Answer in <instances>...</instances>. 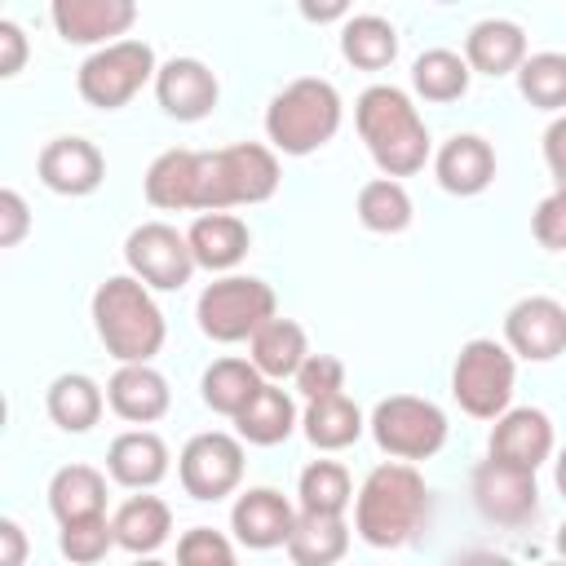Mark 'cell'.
<instances>
[{
  "label": "cell",
  "instance_id": "obj_31",
  "mask_svg": "<svg viewBox=\"0 0 566 566\" xmlns=\"http://www.w3.org/2000/svg\"><path fill=\"white\" fill-rule=\"evenodd\" d=\"M261 385H265V376L252 367V358H217V363L203 371V380H199L203 402H208L217 416H230V420L256 398Z\"/></svg>",
  "mask_w": 566,
  "mask_h": 566
},
{
  "label": "cell",
  "instance_id": "obj_6",
  "mask_svg": "<svg viewBox=\"0 0 566 566\" xmlns=\"http://www.w3.org/2000/svg\"><path fill=\"white\" fill-rule=\"evenodd\" d=\"M195 318H199V332L217 345H234V340H252L274 314V287L265 279H252V274H226V279H212L203 292H199V305H195Z\"/></svg>",
  "mask_w": 566,
  "mask_h": 566
},
{
  "label": "cell",
  "instance_id": "obj_2",
  "mask_svg": "<svg viewBox=\"0 0 566 566\" xmlns=\"http://www.w3.org/2000/svg\"><path fill=\"white\" fill-rule=\"evenodd\" d=\"M354 119H358V133L367 142V155L376 159V168L385 177L398 181V177H411L424 168L429 128L402 88H394V84L363 88L354 102Z\"/></svg>",
  "mask_w": 566,
  "mask_h": 566
},
{
  "label": "cell",
  "instance_id": "obj_51",
  "mask_svg": "<svg viewBox=\"0 0 566 566\" xmlns=\"http://www.w3.org/2000/svg\"><path fill=\"white\" fill-rule=\"evenodd\" d=\"M544 566H566V562H544Z\"/></svg>",
  "mask_w": 566,
  "mask_h": 566
},
{
  "label": "cell",
  "instance_id": "obj_41",
  "mask_svg": "<svg viewBox=\"0 0 566 566\" xmlns=\"http://www.w3.org/2000/svg\"><path fill=\"white\" fill-rule=\"evenodd\" d=\"M531 230L548 252H566V190H553L548 199H539Z\"/></svg>",
  "mask_w": 566,
  "mask_h": 566
},
{
  "label": "cell",
  "instance_id": "obj_8",
  "mask_svg": "<svg viewBox=\"0 0 566 566\" xmlns=\"http://www.w3.org/2000/svg\"><path fill=\"white\" fill-rule=\"evenodd\" d=\"M155 75H159V66H155V49L146 40H115V44H102L97 53L84 57V66L75 75V88L88 106L119 111Z\"/></svg>",
  "mask_w": 566,
  "mask_h": 566
},
{
  "label": "cell",
  "instance_id": "obj_9",
  "mask_svg": "<svg viewBox=\"0 0 566 566\" xmlns=\"http://www.w3.org/2000/svg\"><path fill=\"white\" fill-rule=\"evenodd\" d=\"M371 438L385 455L394 460H429L447 442V416L438 402L416 398V394H394L380 398L371 411Z\"/></svg>",
  "mask_w": 566,
  "mask_h": 566
},
{
  "label": "cell",
  "instance_id": "obj_16",
  "mask_svg": "<svg viewBox=\"0 0 566 566\" xmlns=\"http://www.w3.org/2000/svg\"><path fill=\"white\" fill-rule=\"evenodd\" d=\"M292 526H296V509H292L274 486H252V491H243V495L234 500V509H230V531H234V539H239L243 548H256V553L283 548L287 535H292Z\"/></svg>",
  "mask_w": 566,
  "mask_h": 566
},
{
  "label": "cell",
  "instance_id": "obj_12",
  "mask_svg": "<svg viewBox=\"0 0 566 566\" xmlns=\"http://www.w3.org/2000/svg\"><path fill=\"white\" fill-rule=\"evenodd\" d=\"M473 504H478V513H482L486 522L522 526V522L535 517V509H539L535 473L486 455V460L473 469Z\"/></svg>",
  "mask_w": 566,
  "mask_h": 566
},
{
  "label": "cell",
  "instance_id": "obj_7",
  "mask_svg": "<svg viewBox=\"0 0 566 566\" xmlns=\"http://www.w3.org/2000/svg\"><path fill=\"white\" fill-rule=\"evenodd\" d=\"M513 380H517V367H513V354L509 345L491 340V336H473L469 345H460L455 354V367H451V398L478 416V420H500L509 411V398H513Z\"/></svg>",
  "mask_w": 566,
  "mask_h": 566
},
{
  "label": "cell",
  "instance_id": "obj_11",
  "mask_svg": "<svg viewBox=\"0 0 566 566\" xmlns=\"http://www.w3.org/2000/svg\"><path fill=\"white\" fill-rule=\"evenodd\" d=\"M177 478H181L186 495H195V500L230 495L243 482V442L221 429L195 433L177 455Z\"/></svg>",
  "mask_w": 566,
  "mask_h": 566
},
{
  "label": "cell",
  "instance_id": "obj_48",
  "mask_svg": "<svg viewBox=\"0 0 566 566\" xmlns=\"http://www.w3.org/2000/svg\"><path fill=\"white\" fill-rule=\"evenodd\" d=\"M553 482H557V491H562V500H566V447L557 451V469H553Z\"/></svg>",
  "mask_w": 566,
  "mask_h": 566
},
{
  "label": "cell",
  "instance_id": "obj_10",
  "mask_svg": "<svg viewBox=\"0 0 566 566\" xmlns=\"http://www.w3.org/2000/svg\"><path fill=\"white\" fill-rule=\"evenodd\" d=\"M124 261L133 270V279H142L155 292H177L181 283H190L195 274V256L186 234H177V226L168 221H142L137 230H128L124 239Z\"/></svg>",
  "mask_w": 566,
  "mask_h": 566
},
{
  "label": "cell",
  "instance_id": "obj_49",
  "mask_svg": "<svg viewBox=\"0 0 566 566\" xmlns=\"http://www.w3.org/2000/svg\"><path fill=\"white\" fill-rule=\"evenodd\" d=\"M557 553H562V562H566V522H562V531H557Z\"/></svg>",
  "mask_w": 566,
  "mask_h": 566
},
{
  "label": "cell",
  "instance_id": "obj_22",
  "mask_svg": "<svg viewBox=\"0 0 566 566\" xmlns=\"http://www.w3.org/2000/svg\"><path fill=\"white\" fill-rule=\"evenodd\" d=\"M106 469L119 486H133V491H150L155 482H164L168 473V447L159 433L150 429H128L111 442L106 451Z\"/></svg>",
  "mask_w": 566,
  "mask_h": 566
},
{
  "label": "cell",
  "instance_id": "obj_43",
  "mask_svg": "<svg viewBox=\"0 0 566 566\" xmlns=\"http://www.w3.org/2000/svg\"><path fill=\"white\" fill-rule=\"evenodd\" d=\"M544 164H548L557 190H566V115H557V119L544 128Z\"/></svg>",
  "mask_w": 566,
  "mask_h": 566
},
{
  "label": "cell",
  "instance_id": "obj_27",
  "mask_svg": "<svg viewBox=\"0 0 566 566\" xmlns=\"http://www.w3.org/2000/svg\"><path fill=\"white\" fill-rule=\"evenodd\" d=\"M111 526H115V544H119V548H128V553H137V557H150V553L168 539L172 513H168V504H164L159 495H128V500L115 509Z\"/></svg>",
  "mask_w": 566,
  "mask_h": 566
},
{
  "label": "cell",
  "instance_id": "obj_14",
  "mask_svg": "<svg viewBox=\"0 0 566 566\" xmlns=\"http://www.w3.org/2000/svg\"><path fill=\"white\" fill-rule=\"evenodd\" d=\"M155 97H159L164 115H172L181 124H195V119L212 115V106L221 97V84L199 57H172L155 75Z\"/></svg>",
  "mask_w": 566,
  "mask_h": 566
},
{
  "label": "cell",
  "instance_id": "obj_34",
  "mask_svg": "<svg viewBox=\"0 0 566 566\" xmlns=\"http://www.w3.org/2000/svg\"><path fill=\"white\" fill-rule=\"evenodd\" d=\"M296 495H301V513L345 517V509L354 500V486H349V473H345L340 460H314V464L301 469Z\"/></svg>",
  "mask_w": 566,
  "mask_h": 566
},
{
  "label": "cell",
  "instance_id": "obj_42",
  "mask_svg": "<svg viewBox=\"0 0 566 566\" xmlns=\"http://www.w3.org/2000/svg\"><path fill=\"white\" fill-rule=\"evenodd\" d=\"M27 230H31L27 199H22L13 186H4V190H0V248H18V243L27 239Z\"/></svg>",
  "mask_w": 566,
  "mask_h": 566
},
{
  "label": "cell",
  "instance_id": "obj_29",
  "mask_svg": "<svg viewBox=\"0 0 566 566\" xmlns=\"http://www.w3.org/2000/svg\"><path fill=\"white\" fill-rule=\"evenodd\" d=\"M283 548H287L292 566H336L349 548V526H345V517L296 513V526Z\"/></svg>",
  "mask_w": 566,
  "mask_h": 566
},
{
  "label": "cell",
  "instance_id": "obj_30",
  "mask_svg": "<svg viewBox=\"0 0 566 566\" xmlns=\"http://www.w3.org/2000/svg\"><path fill=\"white\" fill-rule=\"evenodd\" d=\"M234 429H239V438L252 442V447H274V442H283V438L296 429V402H292L274 380H265V385L256 389V398L234 416Z\"/></svg>",
  "mask_w": 566,
  "mask_h": 566
},
{
  "label": "cell",
  "instance_id": "obj_13",
  "mask_svg": "<svg viewBox=\"0 0 566 566\" xmlns=\"http://www.w3.org/2000/svg\"><path fill=\"white\" fill-rule=\"evenodd\" d=\"M504 345L531 363L557 358L566 349V305L553 296H522L504 314Z\"/></svg>",
  "mask_w": 566,
  "mask_h": 566
},
{
  "label": "cell",
  "instance_id": "obj_17",
  "mask_svg": "<svg viewBox=\"0 0 566 566\" xmlns=\"http://www.w3.org/2000/svg\"><path fill=\"white\" fill-rule=\"evenodd\" d=\"M106 402L128 424H155L168 411L172 389H168L164 371H155L150 363H119L115 376L106 380Z\"/></svg>",
  "mask_w": 566,
  "mask_h": 566
},
{
  "label": "cell",
  "instance_id": "obj_23",
  "mask_svg": "<svg viewBox=\"0 0 566 566\" xmlns=\"http://www.w3.org/2000/svg\"><path fill=\"white\" fill-rule=\"evenodd\" d=\"M464 62L482 75H509L526 62V35L509 18H482L464 35Z\"/></svg>",
  "mask_w": 566,
  "mask_h": 566
},
{
  "label": "cell",
  "instance_id": "obj_47",
  "mask_svg": "<svg viewBox=\"0 0 566 566\" xmlns=\"http://www.w3.org/2000/svg\"><path fill=\"white\" fill-rule=\"evenodd\" d=\"M460 566H513L504 553H469Z\"/></svg>",
  "mask_w": 566,
  "mask_h": 566
},
{
  "label": "cell",
  "instance_id": "obj_20",
  "mask_svg": "<svg viewBox=\"0 0 566 566\" xmlns=\"http://www.w3.org/2000/svg\"><path fill=\"white\" fill-rule=\"evenodd\" d=\"M433 172H438V186L447 195H482L491 181H495V150L486 137L478 133H455L451 142H442V150L433 155Z\"/></svg>",
  "mask_w": 566,
  "mask_h": 566
},
{
  "label": "cell",
  "instance_id": "obj_19",
  "mask_svg": "<svg viewBox=\"0 0 566 566\" xmlns=\"http://www.w3.org/2000/svg\"><path fill=\"white\" fill-rule=\"evenodd\" d=\"M553 451V420L539 407H509L491 429V455L517 469H539Z\"/></svg>",
  "mask_w": 566,
  "mask_h": 566
},
{
  "label": "cell",
  "instance_id": "obj_18",
  "mask_svg": "<svg viewBox=\"0 0 566 566\" xmlns=\"http://www.w3.org/2000/svg\"><path fill=\"white\" fill-rule=\"evenodd\" d=\"M49 18L66 44H102L133 27L137 4L133 0H57L49 9Z\"/></svg>",
  "mask_w": 566,
  "mask_h": 566
},
{
  "label": "cell",
  "instance_id": "obj_26",
  "mask_svg": "<svg viewBox=\"0 0 566 566\" xmlns=\"http://www.w3.org/2000/svg\"><path fill=\"white\" fill-rule=\"evenodd\" d=\"M49 509H53L57 526L84 522V517H102L106 513V478L93 464L57 469L53 482H49Z\"/></svg>",
  "mask_w": 566,
  "mask_h": 566
},
{
  "label": "cell",
  "instance_id": "obj_33",
  "mask_svg": "<svg viewBox=\"0 0 566 566\" xmlns=\"http://www.w3.org/2000/svg\"><path fill=\"white\" fill-rule=\"evenodd\" d=\"M358 433H363V411L345 394L305 402V438L318 451H340V447L358 442Z\"/></svg>",
  "mask_w": 566,
  "mask_h": 566
},
{
  "label": "cell",
  "instance_id": "obj_24",
  "mask_svg": "<svg viewBox=\"0 0 566 566\" xmlns=\"http://www.w3.org/2000/svg\"><path fill=\"white\" fill-rule=\"evenodd\" d=\"M195 159H199V150H186V146L155 155L142 177L146 203L164 208V212H190L195 208Z\"/></svg>",
  "mask_w": 566,
  "mask_h": 566
},
{
  "label": "cell",
  "instance_id": "obj_39",
  "mask_svg": "<svg viewBox=\"0 0 566 566\" xmlns=\"http://www.w3.org/2000/svg\"><path fill=\"white\" fill-rule=\"evenodd\" d=\"M177 566H239L234 544L212 526H190L177 539Z\"/></svg>",
  "mask_w": 566,
  "mask_h": 566
},
{
  "label": "cell",
  "instance_id": "obj_45",
  "mask_svg": "<svg viewBox=\"0 0 566 566\" xmlns=\"http://www.w3.org/2000/svg\"><path fill=\"white\" fill-rule=\"evenodd\" d=\"M27 562V535L13 517H0V566H22Z\"/></svg>",
  "mask_w": 566,
  "mask_h": 566
},
{
  "label": "cell",
  "instance_id": "obj_5",
  "mask_svg": "<svg viewBox=\"0 0 566 566\" xmlns=\"http://www.w3.org/2000/svg\"><path fill=\"white\" fill-rule=\"evenodd\" d=\"M336 128H340V93L318 75L292 80L283 93H274L265 111V137L283 155H310L327 146Z\"/></svg>",
  "mask_w": 566,
  "mask_h": 566
},
{
  "label": "cell",
  "instance_id": "obj_46",
  "mask_svg": "<svg viewBox=\"0 0 566 566\" xmlns=\"http://www.w3.org/2000/svg\"><path fill=\"white\" fill-rule=\"evenodd\" d=\"M301 13L323 22V18H345V4H301Z\"/></svg>",
  "mask_w": 566,
  "mask_h": 566
},
{
  "label": "cell",
  "instance_id": "obj_36",
  "mask_svg": "<svg viewBox=\"0 0 566 566\" xmlns=\"http://www.w3.org/2000/svg\"><path fill=\"white\" fill-rule=\"evenodd\" d=\"M358 221L376 234H398L411 226V195L394 177H376L358 190Z\"/></svg>",
  "mask_w": 566,
  "mask_h": 566
},
{
  "label": "cell",
  "instance_id": "obj_15",
  "mask_svg": "<svg viewBox=\"0 0 566 566\" xmlns=\"http://www.w3.org/2000/svg\"><path fill=\"white\" fill-rule=\"evenodd\" d=\"M40 181L53 195H93L106 177V159L88 137H53L35 159Z\"/></svg>",
  "mask_w": 566,
  "mask_h": 566
},
{
  "label": "cell",
  "instance_id": "obj_1",
  "mask_svg": "<svg viewBox=\"0 0 566 566\" xmlns=\"http://www.w3.org/2000/svg\"><path fill=\"white\" fill-rule=\"evenodd\" d=\"M424 522H429V486L416 464L385 460L363 478L354 495V531L371 548H402L420 535Z\"/></svg>",
  "mask_w": 566,
  "mask_h": 566
},
{
  "label": "cell",
  "instance_id": "obj_40",
  "mask_svg": "<svg viewBox=\"0 0 566 566\" xmlns=\"http://www.w3.org/2000/svg\"><path fill=\"white\" fill-rule=\"evenodd\" d=\"M292 380H296V389L305 394V402L332 398V394H345V363H340L336 354H310Z\"/></svg>",
  "mask_w": 566,
  "mask_h": 566
},
{
  "label": "cell",
  "instance_id": "obj_32",
  "mask_svg": "<svg viewBox=\"0 0 566 566\" xmlns=\"http://www.w3.org/2000/svg\"><path fill=\"white\" fill-rule=\"evenodd\" d=\"M340 53L363 71H380L398 57V31L380 13H354L340 27Z\"/></svg>",
  "mask_w": 566,
  "mask_h": 566
},
{
  "label": "cell",
  "instance_id": "obj_4",
  "mask_svg": "<svg viewBox=\"0 0 566 566\" xmlns=\"http://www.w3.org/2000/svg\"><path fill=\"white\" fill-rule=\"evenodd\" d=\"M279 190V159L261 142H234L199 150L195 159V212H226L239 203H265Z\"/></svg>",
  "mask_w": 566,
  "mask_h": 566
},
{
  "label": "cell",
  "instance_id": "obj_28",
  "mask_svg": "<svg viewBox=\"0 0 566 566\" xmlns=\"http://www.w3.org/2000/svg\"><path fill=\"white\" fill-rule=\"evenodd\" d=\"M248 345H252V367H256L265 380L296 376L301 363L310 358V340H305V327H301L296 318H270Z\"/></svg>",
  "mask_w": 566,
  "mask_h": 566
},
{
  "label": "cell",
  "instance_id": "obj_50",
  "mask_svg": "<svg viewBox=\"0 0 566 566\" xmlns=\"http://www.w3.org/2000/svg\"><path fill=\"white\" fill-rule=\"evenodd\" d=\"M133 566H168V562H159V557H137Z\"/></svg>",
  "mask_w": 566,
  "mask_h": 566
},
{
  "label": "cell",
  "instance_id": "obj_3",
  "mask_svg": "<svg viewBox=\"0 0 566 566\" xmlns=\"http://www.w3.org/2000/svg\"><path fill=\"white\" fill-rule=\"evenodd\" d=\"M93 327L115 363H150L164 349L168 323L150 287L133 274H111L93 292Z\"/></svg>",
  "mask_w": 566,
  "mask_h": 566
},
{
  "label": "cell",
  "instance_id": "obj_38",
  "mask_svg": "<svg viewBox=\"0 0 566 566\" xmlns=\"http://www.w3.org/2000/svg\"><path fill=\"white\" fill-rule=\"evenodd\" d=\"M57 548H62L66 562L93 566L115 548V526L106 522V513L102 517H84V522H66L62 535H57Z\"/></svg>",
  "mask_w": 566,
  "mask_h": 566
},
{
  "label": "cell",
  "instance_id": "obj_21",
  "mask_svg": "<svg viewBox=\"0 0 566 566\" xmlns=\"http://www.w3.org/2000/svg\"><path fill=\"white\" fill-rule=\"evenodd\" d=\"M186 243H190V256L195 265L203 270H234L243 256H248V243H252V230L243 217L234 212H203L190 221L186 230Z\"/></svg>",
  "mask_w": 566,
  "mask_h": 566
},
{
  "label": "cell",
  "instance_id": "obj_35",
  "mask_svg": "<svg viewBox=\"0 0 566 566\" xmlns=\"http://www.w3.org/2000/svg\"><path fill=\"white\" fill-rule=\"evenodd\" d=\"M469 75H473L469 62L460 53H451V49H424L416 57V66H411V84H416V93L424 102H455V97H464Z\"/></svg>",
  "mask_w": 566,
  "mask_h": 566
},
{
  "label": "cell",
  "instance_id": "obj_44",
  "mask_svg": "<svg viewBox=\"0 0 566 566\" xmlns=\"http://www.w3.org/2000/svg\"><path fill=\"white\" fill-rule=\"evenodd\" d=\"M27 62V35L18 22L0 18V75H18Z\"/></svg>",
  "mask_w": 566,
  "mask_h": 566
},
{
  "label": "cell",
  "instance_id": "obj_37",
  "mask_svg": "<svg viewBox=\"0 0 566 566\" xmlns=\"http://www.w3.org/2000/svg\"><path fill=\"white\" fill-rule=\"evenodd\" d=\"M517 88L531 106L566 115V53H526L517 66Z\"/></svg>",
  "mask_w": 566,
  "mask_h": 566
},
{
  "label": "cell",
  "instance_id": "obj_25",
  "mask_svg": "<svg viewBox=\"0 0 566 566\" xmlns=\"http://www.w3.org/2000/svg\"><path fill=\"white\" fill-rule=\"evenodd\" d=\"M44 407H49V420H53L57 429L84 433V429H93V424L102 420L106 394H102V385H97L93 376H84V371H62V376L49 385Z\"/></svg>",
  "mask_w": 566,
  "mask_h": 566
}]
</instances>
